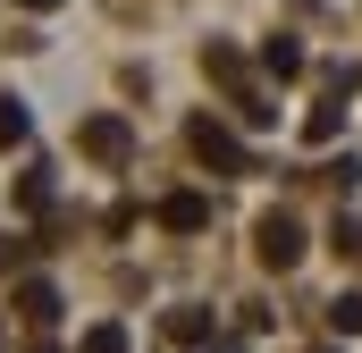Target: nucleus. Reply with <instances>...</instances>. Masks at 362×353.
I'll return each instance as SVG.
<instances>
[{
    "label": "nucleus",
    "instance_id": "f257e3e1",
    "mask_svg": "<svg viewBox=\"0 0 362 353\" xmlns=\"http://www.w3.org/2000/svg\"><path fill=\"white\" fill-rule=\"evenodd\" d=\"M253 253H262V269H295L303 261V219L295 210H262L253 219Z\"/></svg>",
    "mask_w": 362,
    "mask_h": 353
},
{
    "label": "nucleus",
    "instance_id": "f03ea898",
    "mask_svg": "<svg viewBox=\"0 0 362 353\" xmlns=\"http://www.w3.org/2000/svg\"><path fill=\"white\" fill-rule=\"evenodd\" d=\"M185 143H194V160H202V169H228V176L253 169V160H245V143H236L219 118H194V126H185Z\"/></svg>",
    "mask_w": 362,
    "mask_h": 353
},
{
    "label": "nucleus",
    "instance_id": "7ed1b4c3",
    "mask_svg": "<svg viewBox=\"0 0 362 353\" xmlns=\"http://www.w3.org/2000/svg\"><path fill=\"white\" fill-rule=\"evenodd\" d=\"M76 152H85V160H101V169H118V160L135 152V126L101 109V118H85V126H76Z\"/></svg>",
    "mask_w": 362,
    "mask_h": 353
},
{
    "label": "nucleus",
    "instance_id": "20e7f679",
    "mask_svg": "<svg viewBox=\"0 0 362 353\" xmlns=\"http://www.w3.org/2000/svg\"><path fill=\"white\" fill-rule=\"evenodd\" d=\"M160 227H169V236L211 227V193H169V202H160Z\"/></svg>",
    "mask_w": 362,
    "mask_h": 353
},
{
    "label": "nucleus",
    "instance_id": "39448f33",
    "mask_svg": "<svg viewBox=\"0 0 362 353\" xmlns=\"http://www.w3.org/2000/svg\"><path fill=\"white\" fill-rule=\"evenodd\" d=\"M17 320H25V328H51V320H59V286L25 277V286H17Z\"/></svg>",
    "mask_w": 362,
    "mask_h": 353
},
{
    "label": "nucleus",
    "instance_id": "423d86ee",
    "mask_svg": "<svg viewBox=\"0 0 362 353\" xmlns=\"http://www.w3.org/2000/svg\"><path fill=\"white\" fill-rule=\"evenodd\" d=\"M262 68H270L278 85H295V76H303V42H295V34H270V42H262Z\"/></svg>",
    "mask_w": 362,
    "mask_h": 353
},
{
    "label": "nucleus",
    "instance_id": "0eeeda50",
    "mask_svg": "<svg viewBox=\"0 0 362 353\" xmlns=\"http://www.w3.org/2000/svg\"><path fill=\"white\" fill-rule=\"evenodd\" d=\"M25 135H34V118H25V101H17V92H0V152H17Z\"/></svg>",
    "mask_w": 362,
    "mask_h": 353
},
{
    "label": "nucleus",
    "instance_id": "6e6552de",
    "mask_svg": "<svg viewBox=\"0 0 362 353\" xmlns=\"http://www.w3.org/2000/svg\"><path fill=\"white\" fill-rule=\"evenodd\" d=\"M169 337H177V345H202V337H211V311H202V303H177V311H169Z\"/></svg>",
    "mask_w": 362,
    "mask_h": 353
},
{
    "label": "nucleus",
    "instance_id": "1a4fd4ad",
    "mask_svg": "<svg viewBox=\"0 0 362 353\" xmlns=\"http://www.w3.org/2000/svg\"><path fill=\"white\" fill-rule=\"evenodd\" d=\"M337 126H346V101H320V109L303 118V143H337Z\"/></svg>",
    "mask_w": 362,
    "mask_h": 353
},
{
    "label": "nucleus",
    "instance_id": "9d476101",
    "mask_svg": "<svg viewBox=\"0 0 362 353\" xmlns=\"http://www.w3.org/2000/svg\"><path fill=\"white\" fill-rule=\"evenodd\" d=\"M51 202V169H25L17 176V210H42Z\"/></svg>",
    "mask_w": 362,
    "mask_h": 353
},
{
    "label": "nucleus",
    "instance_id": "9b49d317",
    "mask_svg": "<svg viewBox=\"0 0 362 353\" xmlns=\"http://www.w3.org/2000/svg\"><path fill=\"white\" fill-rule=\"evenodd\" d=\"M329 328H337V337H362V294H337V303H329Z\"/></svg>",
    "mask_w": 362,
    "mask_h": 353
},
{
    "label": "nucleus",
    "instance_id": "f8f14e48",
    "mask_svg": "<svg viewBox=\"0 0 362 353\" xmlns=\"http://www.w3.org/2000/svg\"><path fill=\"white\" fill-rule=\"evenodd\" d=\"M76 353H127V328L101 320V328H85V345H76Z\"/></svg>",
    "mask_w": 362,
    "mask_h": 353
},
{
    "label": "nucleus",
    "instance_id": "ddd939ff",
    "mask_svg": "<svg viewBox=\"0 0 362 353\" xmlns=\"http://www.w3.org/2000/svg\"><path fill=\"white\" fill-rule=\"evenodd\" d=\"M329 244H337V253H362V219H337V227H329Z\"/></svg>",
    "mask_w": 362,
    "mask_h": 353
},
{
    "label": "nucleus",
    "instance_id": "4468645a",
    "mask_svg": "<svg viewBox=\"0 0 362 353\" xmlns=\"http://www.w3.org/2000/svg\"><path fill=\"white\" fill-rule=\"evenodd\" d=\"M17 8H34V17H42V8H59V0H17Z\"/></svg>",
    "mask_w": 362,
    "mask_h": 353
}]
</instances>
